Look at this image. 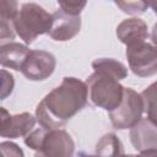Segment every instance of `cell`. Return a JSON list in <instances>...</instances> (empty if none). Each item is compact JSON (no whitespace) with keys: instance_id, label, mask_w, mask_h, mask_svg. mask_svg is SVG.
<instances>
[{"instance_id":"44dd1931","label":"cell","mask_w":157,"mask_h":157,"mask_svg":"<svg viewBox=\"0 0 157 157\" xmlns=\"http://www.w3.org/2000/svg\"><path fill=\"white\" fill-rule=\"evenodd\" d=\"M135 157H157V148L140 151V153L139 155H135Z\"/></svg>"},{"instance_id":"52a82bcc","label":"cell","mask_w":157,"mask_h":157,"mask_svg":"<svg viewBox=\"0 0 157 157\" xmlns=\"http://www.w3.org/2000/svg\"><path fill=\"white\" fill-rule=\"evenodd\" d=\"M55 56L47 50H31L27 55L21 72L31 81H43L55 70Z\"/></svg>"},{"instance_id":"5b68a950","label":"cell","mask_w":157,"mask_h":157,"mask_svg":"<svg viewBox=\"0 0 157 157\" xmlns=\"http://www.w3.org/2000/svg\"><path fill=\"white\" fill-rule=\"evenodd\" d=\"M145 112L144 99L140 93L130 87H125L121 103L112 112H109V120L118 130L131 129L142 119Z\"/></svg>"},{"instance_id":"ffe728a7","label":"cell","mask_w":157,"mask_h":157,"mask_svg":"<svg viewBox=\"0 0 157 157\" xmlns=\"http://www.w3.org/2000/svg\"><path fill=\"white\" fill-rule=\"evenodd\" d=\"M1 76H2V85H1V99H5L9 94H11L12 90H13V76L7 72L6 70H1Z\"/></svg>"},{"instance_id":"d4e9b609","label":"cell","mask_w":157,"mask_h":157,"mask_svg":"<svg viewBox=\"0 0 157 157\" xmlns=\"http://www.w3.org/2000/svg\"><path fill=\"white\" fill-rule=\"evenodd\" d=\"M120 157H135V155H125V153H124V155H121Z\"/></svg>"},{"instance_id":"30bf717a","label":"cell","mask_w":157,"mask_h":157,"mask_svg":"<svg viewBox=\"0 0 157 157\" xmlns=\"http://www.w3.org/2000/svg\"><path fill=\"white\" fill-rule=\"evenodd\" d=\"M147 23L139 18V17H131L123 20L118 27H117V37L118 39L128 47L136 45L139 43L146 42L148 37L147 31Z\"/></svg>"},{"instance_id":"8992f818","label":"cell","mask_w":157,"mask_h":157,"mask_svg":"<svg viewBox=\"0 0 157 157\" xmlns=\"http://www.w3.org/2000/svg\"><path fill=\"white\" fill-rule=\"evenodd\" d=\"M126 59L130 70L139 77H150L157 74V48L147 42L126 48Z\"/></svg>"},{"instance_id":"7402d4cb","label":"cell","mask_w":157,"mask_h":157,"mask_svg":"<svg viewBox=\"0 0 157 157\" xmlns=\"http://www.w3.org/2000/svg\"><path fill=\"white\" fill-rule=\"evenodd\" d=\"M151 39H152V43L153 45L157 48V22L153 25L152 27V31H151Z\"/></svg>"},{"instance_id":"8fae6325","label":"cell","mask_w":157,"mask_h":157,"mask_svg":"<svg viewBox=\"0 0 157 157\" xmlns=\"http://www.w3.org/2000/svg\"><path fill=\"white\" fill-rule=\"evenodd\" d=\"M130 141L135 150L145 151L157 148V126L147 118L141 119L130 129Z\"/></svg>"},{"instance_id":"7c38bea8","label":"cell","mask_w":157,"mask_h":157,"mask_svg":"<svg viewBox=\"0 0 157 157\" xmlns=\"http://www.w3.org/2000/svg\"><path fill=\"white\" fill-rule=\"evenodd\" d=\"M31 49L27 45L17 42H7L0 44V64L2 67H10L21 71V67L29 54Z\"/></svg>"},{"instance_id":"7a4b0ae2","label":"cell","mask_w":157,"mask_h":157,"mask_svg":"<svg viewBox=\"0 0 157 157\" xmlns=\"http://www.w3.org/2000/svg\"><path fill=\"white\" fill-rule=\"evenodd\" d=\"M25 144L36 151L34 157H72L75 152V142L64 129L40 126L25 137Z\"/></svg>"},{"instance_id":"9c48e42d","label":"cell","mask_w":157,"mask_h":157,"mask_svg":"<svg viewBox=\"0 0 157 157\" xmlns=\"http://www.w3.org/2000/svg\"><path fill=\"white\" fill-rule=\"evenodd\" d=\"M81 29V17L66 13L61 9L53 13V26L49 37L56 42H66L78 34Z\"/></svg>"},{"instance_id":"cb8c5ba5","label":"cell","mask_w":157,"mask_h":157,"mask_svg":"<svg viewBox=\"0 0 157 157\" xmlns=\"http://www.w3.org/2000/svg\"><path fill=\"white\" fill-rule=\"evenodd\" d=\"M77 157H97V156L88 155V153H86V152H83V151H80V152L77 153Z\"/></svg>"},{"instance_id":"6da1fadb","label":"cell","mask_w":157,"mask_h":157,"mask_svg":"<svg viewBox=\"0 0 157 157\" xmlns=\"http://www.w3.org/2000/svg\"><path fill=\"white\" fill-rule=\"evenodd\" d=\"M88 101L86 82L76 77H64L60 86L52 90L37 105L36 119L45 129H61Z\"/></svg>"},{"instance_id":"603a6c76","label":"cell","mask_w":157,"mask_h":157,"mask_svg":"<svg viewBox=\"0 0 157 157\" xmlns=\"http://www.w3.org/2000/svg\"><path fill=\"white\" fill-rule=\"evenodd\" d=\"M147 5L153 10L155 13H157V1H147Z\"/></svg>"},{"instance_id":"5bb4252c","label":"cell","mask_w":157,"mask_h":157,"mask_svg":"<svg viewBox=\"0 0 157 157\" xmlns=\"http://www.w3.org/2000/svg\"><path fill=\"white\" fill-rule=\"evenodd\" d=\"M92 67L94 71L104 72L113 76L118 81L124 80L128 76V69L121 63L113 58H98L92 61Z\"/></svg>"},{"instance_id":"3957f363","label":"cell","mask_w":157,"mask_h":157,"mask_svg":"<svg viewBox=\"0 0 157 157\" xmlns=\"http://www.w3.org/2000/svg\"><path fill=\"white\" fill-rule=\"evenodd\" d=\"M12 23L16 34L26 44H31L38 36L49 33L53 26V13L36 2H25Z\"/></svg>"},{"instance_id":"2e32d148","label":"cell","mask_w":157,"mask_h":157,"mask_svg":"<svg viewBox=\"0 0 157 157\" xmlns=\"http://www.w3.org/2000/svg\"><path fill=\"white\" fill-rule=\"evenodd\" d=\"M115 5L121 9L123 12L129 15H140L148 7L146 1H115Z\"/></svg>"},{"instance_id":"ba28073f","label":"cell","mask_w":157,"mask_h":157,"mask_svg":"<svg viewBox=\"0 0 157 157\" xmlns=\"http://www.w3.org/2000/svg\"><path fill=\"white\" fill-rule=\"evenodd\" d=\"M1 130L0 135L2 137L17 139L22 136H27L34 128L37 119L27 113H20L11 115L4 107H1Z\"/></svg>"},{"instance_id":"277c9868","label":"cell","mask_w":157,"mask_h":157,"mask_svg":"<svg viewBox=\"0 0 157 157\" xmlns=\"http://www.w3.org/2000/svg\"><path fill=\"white\" fill-rule=\"evenodd\" d=\"M86 86L88 99L98 108L112 112L123 101L125 87L110 75L94 71L87 77Z\"/></svg>"},{"instance_id":"d6986e66","label":"cell","mask_w":157,"mask_h":157,"mask_svg":"<svg viewBox=\"0 0 157 157\" xmlns=\"http://www.w3.org/2000/svg\"><path fill=\"white\" fill-rule=\"evenodd\" d=\"M59 7L65 11L66 13L74 15V16H80L81 11L86 6V1H58Z\"/></svg>"},{"instance_id":"ac0fdd59","label":"cell","mask_w":157,"mask_h":157,"mask_svg":"<svg viewBox=\"0 0 157 157\" xmlns=\"http://www.w3.org/2000/svg\"><path fill=\"white\" fill-rule=\"evenodd\" d=\"M1 157H25L22 148L11 141H2L0 144Z\"/></svg>"},{"instance_id":"9a60e30c","label":"cell","mask_w":157,"mask_h":157,"mask_svg":"<svg viewBox=\"0 0 157 157\" xmlns=\"http://www.w3.org/2000/svg\"><path fill=\"white\" fill-rule=\"evenodd\" d=\"M147 119L157 126V81L151 83L141 93Z\"/></svg>"},{"instance_id":"e0dca14e","label":"cell","mask_w":157,"mask_h":157,"mask_svg":"<svg viewBox=\"0 0 157 157\" xmlns=\"http://www.w3.org/2000/svg\"><path fill=\"white\" fill-rule=\"evenodd\" d=\"M18 10H20L18 4L16 1L2 0L0 2V20H6V21L13 22Z\"/></svg>"},{"instance_id":"4fadbf2b","label":"cell","mask_w":157,"mask_h":157,"mask_svg":"<svg viewBox=\"0 0 157 157\" xmlns=\"http://www.w3.org/2000/svg\"><path fill=\"white\" fill-rule=\"evenodd\" d=\"M121 155H124V146L115 134L108 132L98 140L96 145L97 157H120Z\"/></svg>"}]
</instances>
